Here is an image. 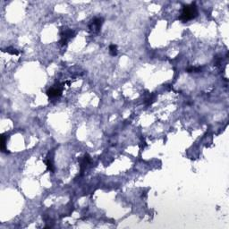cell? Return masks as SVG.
Masks as SVG:
<instances>
[{
	"label": "cell",
	"mask_w": 229,
	"mask_h": 229,
	"mask_svg": "<svg viewBox=\"0 0 229 229\" xmlns=\"http://www.w3.org/2000/svg\"><path fill=\"white\" fill-rule=\"evenodd\" d=\"M197 15H198L197 6H196L194 3H192L190 5H184L182 13L179 16V20L182 21L183 22H186L188 21L194 19Z\"/></svg>",
	"instance_id": "6da1fadb"
},
{
	"label": "cell",
	"mask_w": 229,
	"mask_h": 229,
	"mask_svg": "<svg viewBox=\"0 0 229 229\" xmlns=\"http://www.w3.org/2000/svg\"><path fill=\"white\" fill-rule=\"evenodd\" d=\"M103 18L101 17H95L93 18L91 22L89 24V32H91L93 34H97L99 33V31L100 30V28L103 24Z\"/></svg>",
	"instance_id": "7a4b0ae2"
},
{
	"label": "cell",
	"mask_w": 229,
	"mask_h": 229,
	"mask_svg": "<svg viewBox=\"0 0 229 229\" xmlns=\"http://www.w3.org/2000/svg\"><path fill=\"white\" fill-rule=\"evenodd\" d=\"M73 36H75V31L72 30H70V29H66V30H64L62 32H61V39H60V45L61 46H64L66 45L68 39H72Z\"/></svg>",
	"instance_id": "3957f363"
},
{
	"label": "cell",
	"mask_w": 229,
	"mask_h": 229,
	"mask_svg": "<svg viewBox=\"0 0 229 229\" xmlns=\"http://www.w3.org/2000/svg\"><path fill=\"white\" fill-rule=\"evenodd\" d=\"M62 91L63 89L60 86L52 87L47 91V95L48 96L49 99H56V98H59L62 95Z\"/></svg>",
	"instance_id": "277c9868"
},
{
	"label": "cell",
	"mask_w": 229,
	"mask_h": 229,
	"mask_svg": "<svg viewBox=\"0 0 229 229\" xmlns=\"http://www.w3.org/2000/svg\"><path fill=\"white\" fill-rule=\"evenodd\" d=\"M79 162H80V167H81V172L83 173V170L86 168V167L91 163V158H89V155H85L83 158L79 159Z\"/></svg>",
	"instance_id": "5b68a950"
},
{
	"label": "cell",
	"mask_w": 229,
	"mask_h": 229,
	"mask_svg": "<svg viewBox=\"0 0 229 229\" xmlns=\"http://www.w3.org/2000/svg\"><path fill=\"white\" fill-rule=\"evenodd\" d=\"M109 54L111 56H113L117 55V47L116 45L112 44V45L109 46Z\"/></svg>",
	"instance_id": "8992f818"
},
{
	"label": "cell",
	"mask_w": 229,
	"mask_h": 229,
	"mask_svg": "<svg viewBox=\"0 0 229 229\" xmlns=\"http://www.w3.org/2000/svg\"><path fill=\"white\" fill-rule=\"evenodd\" d=\"M5 51L8 53V54H10V55H15V56H17L19 55V51L17 49H15V48L12 47H7Z\"/></svg>",
	"instance_id": "52a82bcc"
},
{
	"label": "cell",
	"mask_w": 229,
	"mask_h": 229,
	"mask_svg": "<svg viewBox=\"0 0 229 229\" xmlns=\"http://www.w3.org/2000/svg\"><path fill=\"white\" fill-rule=\"evenodd\" d=\"M45 163H46V165L47 167V169L49 170L50 172H53L54 171V167H53V162H52V160H50V159H46Z\"/></svg>",
	"instance_id": "ba28073f"
},
{
	"label": "cell",
	"mask_w": 229,
	"mask_h": 229,
	"mask_svg": "<svg viewBox=\"0 0 229 229\" xmlns=\"http://www.w3.org/2000/svg\"><path fill=\"white\" fill-rule=\"evenodd\" d=\"M0 148H1V150L3 152L6 151V148H5V135H2L1 137V144H0Z\"/></svg>",
	"instance_id": "9c48e42d"
},
{
	"label": "cell",
	"mask_w": 229,
	"mask_h": 229,
	"mask_svg": "<svg viewBox=\"0 0 229 229\" xmlns=\"http://www.w3.org/2000/svg\"><path fill=\"white\" fill-rule=\"evenodd\" d=\"M187 72H201V68H197V67H189L188 68L187 70Z\"/></svg>",
	"instance_id": "30bf717a"
}]
</instances>
